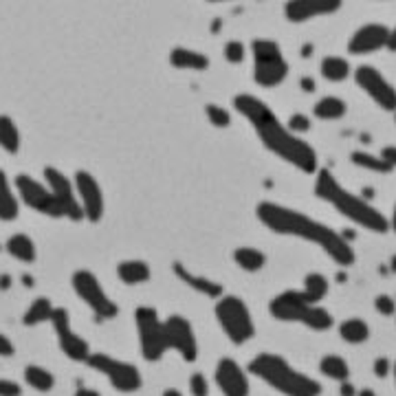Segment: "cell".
<instances>
[{
    "label": "cell",
    "mask_w": 396,
    "mask_h": 396,
    "mask_svg": "<svg viewBox=\"0 0 396 396\" xmlns=\"http://www.w3.org/2000/svg\"><path fill=\"white\" fill-rule=\"evenodd\" d=\"M233 106L253 125V130H256L258 139L268 152H273L275 156L284 158V161H289L306 174H317V154L313 146L293 135L264 102L243 93L235 95Z\"/></svg>",
    "instance_id": "obj_1"
},
{
    "label": "cell",
    "mask_w": 396,
    "mask_h": 396,
    "mask_svg": "<svg viewBox=\"0 0 396 396\" xmlns=\"http://www.w3.org/2000/svg\"><path fill=\"white\" fill-rule=\"evenodd\" d=\"M256 214L266 229H271L280 235L302 238V240H308L317 247H322L328 256L341 266L355 264V249L350 247V243L335 229L317 223L315 218H310L302 212H295L291 207H282L278 203H268V200L258 205Z\"/></svg>",
    "instance_id": "obj_2"
},
{
    "label": "cell",
    "mask_w": 396,
    "mask_h": 396,
    "mask_svg": "<svg viewBox=\"0 0 396 396\" xmlns=\"http://www.w3.org/2000/svg\"><path fill=\"white\" fill-rule=\"evenodd\" d=\"M315 194L324 198L326 203H330L339 214L350 218L353 223H357L363 229L374 231V233H385L390 229V220L381 212L374 210L366 198L348 192L328 170H317Z\"/></svg>",
    "instance_id": "obj_3"
},
{
    "label": "cell",
    "mask_w": 396,
    "mask_h": 396,
    "mask_svg": "<svg viewBox=\"0 0 396 396\" xmlns=\"http://www.w3.org/2000/svg\"><path fill=\"white\" fill-rule=\"evenodd\" d=\"M251 374L262 378L264 383L275 388L287 396H320L322 385L315 378L297 372L291 363L273 353H260L249 366Z\"/></svg>",
    "instance_id": "obj_4"
},
{
    "label": "cell",
    "mask_w": 396,
    "mask_h": 396,
    "mask_svg": "<svg viewBox=\"0 0 396 396\" xmlns=\"http://www.w3.org/2000/svg\"><path fill=\"white\" fill-rule=\"evenodd\" d=\"M253 79L262 88L280 86L289 75V64L284 62V55L280 51L278 42L273 40H253Z\"/></svg>",
    "instance_id": "obj_5"
},
{
    "label": "cell",
    "mask_w": 396,
    "mask_h": 396,
    "mask_svg": "<svg viewBox=\"0 0 396 396\" xmlns=\"http://www.w3.org/2000/svg\"><path fill=\"white\" fill-rule=\"evenodd\" d=\"M216 320H218L220 328L225 330V335L235 346L247 343L253 335H256L249 306L245 304V299L235 297V295H227L216 304Z\"/></svg>",
    "instance_id": "obj_6"
},
{
    "label": "cell",
    "mask_w": 396,
    "mask_h": 396,
    "mask_svg": "<svg viewBox=\"0 0 396 396\" xmlns=\"http://www.w3.org/2000/svg\"><path fill=\"white\" fill-rule=\"evenodd\" d=\"M135 324L139 332V343H141V355L146 361L154 363L163 357L165 337H163V322L158 320V313L152 306H139L135 313Z\"/></svg>",
    "instance_id": "obj_7"
},
{
    "label": "cell",
    "mask_w": 396,
    "mask_h": 396,
    "mask_svg": "<svg viewBox=\"0 0 396 396\" xmlns=\"http://www.w3.org/2000/svg\"><path fill=\"white\" fill-rule=\"evenodd\" d=\"M71 282H73L75 293L82 297V302L95 315H97V320H113V317H117V313H119L117 304L106 295L100 280L95 278L90 271H86V268H82V271H75Z\"/></svg>",
    "instance_id": "obj_8"
},
{
    "label": "cell",
    "mask_w": 396,
    "mask_h": 396,
    "mask_svg": "<svg viewBox=\"0 0 396 396\" xmlns=\"http://www.w3.org/2000/svg\"><path fill=\"white\" fill-rule=\"evenodd\" d=\"M86 363L97 372L106 374L108 381L113 383V388L119 390V392H137L141 388V383H144L141 381V372L132 366V363L119 361L115 357L95 353L86 359Z\"/></svg>",
    "instance_id": "obj_9"
},
{
    "label": "cell",
    "mask_w": 396,
    "mask_h": 396,
    "mask_svg": "<svg viewBox=\"0 0 396 396\" xmlns=\"http://www.w3.org/2000/svg\"><path fill=\"white\" fill-rule=\"evenodd\" d=\"M15 187H18V192H20L27 207L36 210L49 218L64 216V212H62L60 203L55 200L51 189L46 185H40L34 177H29V174H18V177H15Z\"/></svg>",
    "instance_id": "obj_10"
},
{
    "label": "cell",
    "mask_w": 396,
    "mask_h": 396,
    "mask_svg": "<svg viewBox=\"0 0 396 396\" xmlns=\"http://www.w3.org/2000/svg\"><path fill=\"white\" fill-rule=\"evenodd\" d=\"M163 337L168 350L179 353L185 361H194L198 357V341L194 335V328L185 317L172 315L163 322Z\"/></svg>",
    "instance_id": "obj_11"
},
{
    "label": "cell",
    "mask_w": 396,
    "mask_h": 396,
    "mask_svg": "<svg viewBox=\"0 0 396 396\" xmlns=\"http://www.w3.org/2000/svg\"><path fill=\"white\" fill-rule=\"evenodd\" d=\"M355 79L368 93V97H372L383 110L396 113V88L388 82L381 71H376L374 67H359Z\"/></svg>",
    "instance_id": "obj_12"
},
{
    "label": "cell",
    "mask_w": 396,
    "mask_h": 396,
    "mask_svg": "<svg viewBox=\"0 0 396 396\" xmlns=\"http://www.w3.org/2000/svg\"><path fill=\"white\" fill-rule=\"evenodd\" d=\"M44 179H46V187L53 192V196L60 203L64 216L71 218V220H82L84 218L82 205H79V200L75 198V185L71 183V179L67 177V174H62L57 168H46Z\"/></svg>",
    "instance_id": "obj_13"
},
{
    "label": "cell",
    "mask_w": 396,
    "mask_h": 396,
    "mask_svg": "<svg viewBox=\"0 0 396 396\" xmlns=\"http://www.w3.org/2000/svg\"><path fill=\"white\" fill-rule=\"evenodd\" d=\"M51 324H53V330H55L57 339H60L62 353H64L69 359L86 361L90 357L88 343L71 330V317H69L67 308H55L53 315H51Z\"/></svg>",
    "instance_id": "obj_14"
},
{
    "label": "cell",
    "mask_w": 396,
    "mask_h": 396,
    "mask_svg": "<svg viewBox=\"0 0 396 396\" xmlns=\"http://www.w3.org/2000/svg\"><path fill=\"white\" fill-rule=\"evenodd\" d=\"M75 189L79 194V205H82L84 216L90 223H100L104 216V192L97 183V179L88 172L75 174Z\"/></svg>",
    "instance_id": "obj_15"
},
{
    "label": "cell",
    "mask_w": 396,
    "mask_h": 396,
    "mask_svg": "<svg viewBox=\"0 0 396 396\" xmlns=\"http://www.w3.org/2000/svg\"><path fill=\"white\" fill-rule=\"evenodd\" d=\"M216 383L225 396H249L247 372L229 357L220 359L216 366Z\"/></svg>",
    "instance_id": "obj_16"
},
{
    "label": "cell",
    "mask_w": 396,
    "mask_h": 396,
    "mask_svg": "<svg viewBox=\"0 0 396 396\" xmlns=\"http://www.w3.org/2000/svg\"><path fill=\"white\" fill-rule=\"evenodd\" d=\"M310 306L313 304L306 302L302 291H284L278 297H273V302L268 304V310L280 322H302Z\"/></svg>",
    "instance_id": "obj_17"
},
{
    "label": "cell",
    "mask_w": 396,
    "mask_h": 396,
    "mask_svg": "<svg viewBox=\"0 0 396 396\" xmlns=\"http://www.w3.org/2000/svg\"><path fill=\"white\" fill-rule=\"evenodd\" d=\"M390 29L385 25H366L361 27L357 34L348 42V51L353 55H368L378 49L388 46Z\"/></svg>",
    "instance_id": "obj_18"
},
{
    "label": "cell",
    "mask_w": 396,
    "mask_h": 396,
    "mask_svg": "<svg viewBox=\"0 0 396 396\" xmlns=\"http://www.w3.org/2000/svg\"><path fill=\"white\" fill-rule=\"evenodd\" d=\"M341 9V0H291L284 5V13L291 22H306L317 15H328Z\"/></svg>",
    "instance_id": "obj_19"
},
{
    "label": "cell",
    "mask_w": 396,
    "mask_h": 396,
    "mask_svg": "<svg viewBox=\"0 0 396 396\" xmlns=\"http://www.w3.org/2000/svg\"><path fill=\"white\" fill-rule=\"evenodd\" d=\"M172 268H174V273H177V278L183 280L187 287H192L196 293H203V295H207V297H220V295H223V284H218V282H214L210 278H203V275H196L192 271H187V268L181 262H174Z\"/></svg>",
    "instance_id": "obj_20"
},
{
    "label": "cell",
    "mask_w": 396,
    "mask_h": 396,
    "mask_svg": "<svg viewBox=\"0 0 396 396\" xmlns=\"http://www.w3.org/2000/svg\"><path fill=\"white\" fill-rule=\"evenodd\" d=\"M170 64L174 69H183V71H205L210 67V57L205 53L185 49V46H177L170 53Z\"/></svg>",
    "instance_id": "obj_21"
},
{
    "label": "cell",
    "mask_w": 396,
    "mask_h": 396,
    "mask_svg": "<svg viewBox=\"0 0 396 396\" xmlns=\"http://www.w3.org/2000/svg\"><path fill=\"white\" fill-rule=\"evenodd\" d=\"M117 275L123 284H128V287L144 284L150 280V264L144 260H123L117 266Z\"/></svg>",
    "instance_id": "obj_22"
},
{
    "label": "cell",
    "mask_w": 396,
    "mask_h": 396,
    "mask_svg": "<svg viewBox=\"0 0 396 396\" xmlns=\"http://www.w3.org/2000/svg\"><path fill=\"white\" fill-rule=\"evenodd\" d=\"M233 260L235 264L243 268L247 273H256L266 264V256L260 249H253V247H238L233 251Z\"/></svg>",
    "instance_id": "obj_23"
},
{
    "label": "cell",
    "mask_w": 396,
    "mask_h": 396,
    "mask_svg": "<svg viewBox=\"0 0 396 396\" xmlns=\"http://www.w3.org/2000/svg\"><path fill=\"white\" fill-rule=\"evenodd\" d=\"M7 251L11 253L15 260H22V262H27V264H31V262L36 260V245H34V240H31V238L25 235V233L11 235L9 240H7Z\"/></svg>",
    "instance_id": "obj_24"
},
{
    "label": "cell",
    "mask_w": 396,
    "mask_h": 396,
    "mask_svg": "<svg viewBox=\"0 0 396 396\" xmlns=\"http://www.w3.org/2000/svg\"><path fill=\"white\" fill-rule=\"evenodd\" d=\"M346 110H348V106L343 100L335 97V95H328V97H322L315 104L313 115L320 119H326V121H332V119H341L346 115Z\"/></svg>",
    "instance_id": "obj_25"
},
{
    "label": "cell",
    "mask_w": 396,
    "mask_h": 396,
    "mask_svg": "<svg viewBox=\"0 0 396 396\" xmlns=\"http://www.w3.org/2000/svg\"><path fill=\"white\" fill-rule=\"evenodd\" d=\"M18 216V198L13 196L7 174L0 170V220H13Z\"/></svg>",
    "instance_id": "obj_26"
},
{
    "label": "cell",
    "mask_w": 396,
    "mask_h": 396,
    "mask_svg": "<svg viewBox=\"0 0 396 396\" xmlns=\"http://www.w3.org/2000/svg\"><path fill=\"white\" fill-rule=\"evenodd\" d=\"M328 289H330V284H328V280L322 273H308L304 278V291H302V295L306 297L308 304L315 306L317 302H322V299L328 295Z\"/></svg>",
    "instance_id": "obj_27"
},
{
    "label": "cell",
    "mask_w": 396,
    "mask_h": 396,
    "mask_svg": "<svg viewBox=\"0 0 396 396\" xmlns=\"http://www.w3.org/2000/svg\"><path fill=\"white\" fill-rule=\"evenodd\" d=\"M0 148L9 154H15L20 148V132L11 117L0 115Z\"/></svg>",
    "instance_id": "obj_28"
},
{
    "label": "cell",
    "mask_w": 396,
    "mask_h": 396,
    "mask_svg": "<svg viewBox=\"0 0 396 396\" xmlns=\"http://www.w3.org/2000/svg\"><path fill=\"white\" fill-rule=\"evenodd\" d=\"M53 310H55V306L51 304L49 297H38L31 302L29 310L25 313V324L36 326V324H42V322H51Z\"/></svg>",
    "instance_id": "obj_29"
},
{
    "label": "cell",
    "mask_w": 396,
    "mask_h": 396,
    "mask_svg": "<svg viewBox=\"0 0 396 396\" xmlns=\"http://www.w3.org/2000/svg\"><path fill=\"white\" fill-rule=\"evenodd\" d=\"M320 370L322 374H326L328 378H335L339 383L348 381V376H350V368H348V363L339 355H326L320 361Z\"/></svg>",
    "instance_id": "obj_30"
},
{
    "label": "cell",
    "mask_w": 396,
    "mask_h": 396,
    "mask_svg": "<svg viewBox=\"0 0 396 396\" xmlns=\"http://www.w3.org/2000/svg\"><path fill=\"white\" fill-rule=\"evenodd\" d=\"M322 75L328 82H343L350 75V64L339 55H328L322 60Z\"/></svg>",
    "instance_id": "obj_31"
},
{
    "label": "cell",
    "mask_w": 396,
    "mask_h": 396,
    "mask_svg": "<svg viewBox=\"0 0 396 396\" xmlns=\"http://www.w3.org/2000/svg\"><path fill=\"white\" fill-rule=\"evenodd\" d=\"M339 335L348 343H363V341H368V337H370V328H368V324L363 322V320H357V317H353V320H346L339 326Z\"/></svg>",
    "instance_id": "obj_32"
},
{
    "label": "cell",
    "mask_w": 396,
    "mask_h": 396,
    "mask_svg": "<svg viewBox=\"0 0 396 396\" xmlns=\"http://www.w3.org/2000/svg\"><path fill=\"white\" fill-rule=\"evenodd\" d=\"M25 378H27V383L34 390H38V392H49L55 385L53 374L49 370L40 368V366H29L25 370Z\"/></svg>",
    "instance_id": "obj_33"
},
{
    "label": "cell",
    "mask_w": 396,
    "mask_h": 396,
    "mask_svg": "<svg viewBox=\"0 0 396 396\" xmlns=\"http://www.w3.org/2000/svg\"><path fill=\"white\" fill-rule=\"evenodd\" d=\"M350 161H353L357 168L372 170V172H378V174L392 172V168L383 161L381 156H374V154H368V152H353V154H350Z\"/></svg>",
    "instance_id": "obj_34"
},
{
    "label": "cell",
    "mask_w": 396,
    "mask_h": 396,
    "mask_svg": "<svg viewBox=\"0 0 396 396\" xmlns=\"http://www.w3.org/2000/svg\"><path fill=\"white\" fill-rule=\"evenodd\" d=\"M302 324L308 326L310 330H328L332 326V315L322 306H310L308 313L304 315Z\"/></svg>",
    "instance_id": "obj_35"
},
{
    "label": "cell",
    "mask_w": 396,
    "mask_h": 396,
    "mask_svg": "<svg viewBox=\"0 0 396 396\" xmlns=\"http://www.w3.org/2000/svg\"><path fill=\"white\" fill-rule=\"evenodd\" d=\"M205 115H207L210 123L216 125V128H227V125L231 123L229 110L223 108V106H218V104H207V106H205Z\"/></svg>",
    "instance_id": "obj_36"
},
{
    "label": "cell",
    "mask_w": 396,
    "mask_h": 396,
    "mask_svg": "<svg viewBox=\"0 0 396 396\" xmlns=\"http://www.w3.org/2000/svg\"><path fill=\"white\" fill-rule=\"evenodd\" d=\"M245 55H247V49L243 42L231 40L225 44V60L231 62V64H240V62H245Z\"/></svg>",
    "instance_id": "obj_37"
},
{
    "label": "cell",
    "mask_w": 396,
    "mask_h": 396,
    "mask_svg": "<svg viewBox=\"0 0 396 396\" xmlns=\"http://www.w3.org/2000/svg\"><path fill=\"white\" fill-rule=\"evenodd\" d=\"M189 392H192V396H207L210 394V383L200 372L192 374V378H189Z\"/></svg>",
    "instance_id": "obj_38"
},
{
    "label": "cell",
    "mask_w": 396,
    "mask_h": 396,
    "mask_svg": "<svg viewBox=\"0 0 396 396\" xmlns=\"http://www.w3.org/2000/svg\"><path fill=\"white\" fill-rule=\"evenodd\" d=\"M287 128L291 132H306L310 128V119L306 115H302V113H295V115H291Z\"/></svg>",
    "instance_id": "obj_39"
},
{
    "label": "cell",
    "mask_w": 396,
    "mask_h": 396,
    "mask_svg": "<svg viewBox=\"0 0 396 396\" xmlns=\"http://www.w3.org/2000/svg\"><path fill=\"white\" fill-rule=\"evenodd\" d=\"M374 308L381 313V315L390 317V315H394V310H396V302H394L390 295H378V297L374 299Z\"/></svg>",
    "instance_id": "obj_40"
},
{
    "label": "cell",
    "mask_w": 396,
    "mask_h": 396,
    "mask_svg": "<svg viewBox=\"0 0 396 396\" xmlns=\"http://www.w3.org/2000/svg\"><path fill=\"white\" fill-rule=\"evenodd\" d=\"M0 396H20V385L7 381V378H0Z\"/></svg>",
    "instance_id": "obj_41"
},
{
    "label": "cell",
    "mask_w": 396,
    "mask_h": 396,
    "mask_svg": "<svg viewBox=\"0 0 396 396\" xmlns=\"http://www.w3.org/2000/svg\"><path fill=\"white\" fill-rule=\"evenodd\" d=\"M390 370H392V363H390L385 357H378V359L374 361V374H376L378 378H385V376L390 374Z\"/></svg>",
    "instance_id": "obj_42"
},
{
    "label": "cell",
    "mask_w": 396,
    "mask_h": 396,
    "mask_svg": "<svg viewBox=\"0 0 396 396\" xmlns=\"http://www.w3.org/2000/svg\"><path fill=\"white\" fill-rule=\"evenodd\" d=\"M381 158H383V161L394 170V168H396V146H388V148H383Z\"/></svg>",
    "instance_id": "obj_43"
},
{
    "label": "cell",
    "mask_w": 396,
    "mask_h": 396,
    "mask_svg": "<svg viewBox=\"0 0 396 396\" xmlns=\"http://www.w3.org/2000/svg\"><path fill=\"white\" fill-rule=\"evenodd\" d=\"M13 353V343L5 335H0V357H11Z\"/></svg>",
    "instance_id": "obj_44"
},
{
    "label": "cell",
    "mask_w": 396,
    "mask_h": 396,
    "mask_svg": "<svg viewBox=\"0 0 396 396\" xmlns=\"http://www.w3.org/2000/svg\"><path fill=\"white\" fill-rule=\"evenodd\" d=\"M339 394H341V396H357V390H355V385H353V383L343 381V383H341V388H339Z\"/></svg>",
    "instance_id": "obj_45"
},
{
    "label": "cell",
    "mask_w": 396,
    "mask_h": 396,
    "mask_svg": "<svg viewBox=\"0 0 396 396\" xmlns=\"http://www.w3.org/2000/svg\"><path fill=\"white\" fill-rule=\"evenodd\" d=\"M385 49L396 51V29H394V31H390V38H388V46H385Z\"/></svg>",
    "instance_id": "obj_46"
},
{
    "label": "cell",
    "mask_w": 396,
    "mask_h": 396,
    "mask_svg": "<svg viewBox=\"0 0 396 396\" xmlns=\"http://www.w3.org/2000/svg\"><path fill=\"white\" fill-rule=\"evenodd\" d=\"M75 396H100L95 390H88V388H79L77 392H75Z\"/></svg>",
    "instance_id": "obj_47"
},
{
    "label": "cell",
    "mask_w": 396,
    "mask_h": 396,
    "mask_svg": "<svg viewBox=\"0 0 396 396\" xmlns=\"http://www.w3.org/2000/svg\"><path fill=\"white\" fill-rule=\"evenodd\" d=\"M302 88H304V90H315V82H313L310 77H304V79H302Z\"/></svg>",
    "instance_id": "obj_48"
},
{
    "label": "cell",
    "mask_w": 396,
    "mask_h": 396,
    "mask_svg": "<svg viewBox=\"0 0 396 396\" xmlns=\"http://www.w3.org/2000/svg\"><path fill=\"white\" fill-rule=\"evenodd\" d=\"M9 284H11L9 275H3V278H0V289H9Z\"/></svg>",
    "instance_id": "obj_49"
},
{
    "label": "cell",
    "mask_w": 396,
    "mask_h": 396,
    "mask_svg": "<svg viewBox=\"0 0 396 396\" xmlns=\"http://www.w3.org/2000/svg\"><path fill=\"white\" fill-rule=\"evenodd\" d=\"M161 396H183V394H181L179 390H174V388H170V390H165V392H163Z\"/></svg>",
    "instance_id": "obj_50"
},
{
    "label": "cell",
    "mask_w": 396,
    "mask_h": 396,
    "mask_svg": "<svg viewBox=\"0 0 396 396\" xmlns=\"http://www.w3.org/2000/svg\"><path fill=\"white\" fill-rule=\"evenodd\" d=\"M390 227L394 229V233H396V207H394V212H392V220H390Z\"/></svg>",
    "instance_id": "obj_51"
},
{
    "label": "cell",
    "mask_w": 396,
    "mask_h": 396,
    "mask_svg": "<svg viewBox=\"0 0 396 396\" xmlns=\"http://www.w3.org/2000/svg\"><path fill=\"white\" fill-rule=\"evenodd\" d=\"M357 396H376V394H374L372 390H361V392H359Z\"/></svg>",
    "instance_id": "obj_52"
},
{
    "label": "cell",
    "mask_w": 396,
    "mask_h": 396,
    "mask_svg": "<svg viewBox=\"0 0 396 396\" xmlns=\"http://www.w3.org/2000/svg\"><path fill=\"white\" fill-rule=\"evenodd\" d=\"M394 381H396V363H394Z\"/></svg>",
    "instance_id": "obj_53"
},
{
    "label": "cell",
    "mask_w": 396,
    "mask_h": 396,
    "mask_svg": "<svg viewBox=\"0 0 396 396\" xmlns=\"http://www.w3.org/2000/svg\"><path fill=\"white\" fill-rule=\"evenodd\" d=\"M392 268H396V258H394V262H392Z\"/></svg>",
    "instance_id": "obj_54"
},
{
    "label": "cell",
    "mask_w": 396,
    "mask_h": 396,
    "mask_svg": "<svg viewBox=\"0 0 396 396\" xmlns=\"http://www.w3.org/2000/svg\"><path fill=\"white\" fill-rule=\"evenodd\" d=\"M394 117H396V115H394Z\"/></svg>",
    "instance_id": "obj_55"
}]
</instances>
